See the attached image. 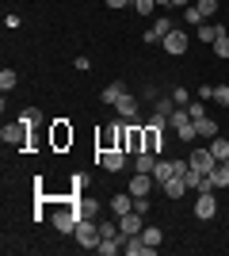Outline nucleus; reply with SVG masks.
Instances as JSON below:
<instances>
[{
	"mask_svg": "<svg viewBox=\"0 0 229 256\" xmlns=\"http://www.w3.org/2000/svg\"><path fill=\"white\" fill-rule=\"evenodd\" d=\"M0 138H4V146H15V150H31V126L23 122V118H15V122H4V130H0Z\"/></svg>",
	"mask_w": 229,
	"mask_h": 256,
	"instance_id": "nucleus-1",
	"label": "nucleus"
},
{
	"mask_svg": "<svg viewBox=\"0 0 229 256\" xmlns=\"http://www.w3.org/2000/svg\"><path fill=\"white\" fill-rule=\"evenodd\" d=\"M80 218H84V214H80L76 199H69V203H61V206L54 210V230H57V234H73Z\"/></svg>",
	"mask_w": 229,
	"mask_h": 256,
	"instance_id": "nucleus-2",
	"label": "nucleus"
},
{
	"mask_svg": "<svg viewBox=\"0 0 229 256\" xmlns=\"http://www.w3.org/2000/svg\"><path fill=\"white\" fill-rule=\"evenodd\" d=\"M73 237H76V245H80V248H92V252H96V245L103 241L96 218H80V222H76V230H73Z\"/></svg>",
	"mask_w": 229,
	"mask_h": 256,
	"instance_id": "nucleus-3",
	"label": "nucleus"
},
{
	"mask_svg": "<svg viewBox=\"0 0 229 256\" xmlns=\"http://www.w3.org/2000/svg\"><path fill=\"white\" fill-rule=\"evenodd\" d=\"M50 142H54V150H69L73 146V126H69L65 118H57L54 126H50Z\"/></svg>",
	"mask_w": 229,
	"mask_h": 256,
	"instance_id": "nucleus-4",
	"label": "nucleus"
},
{
	"mask_svg": "<svg viewBox=\"0 0 229 256\" xmlns=\"http://www.w3.org/2000/svg\"><path fill=\"white\" fill-rule=\"evenodd\" d=\"M218 214V199H214V192H199V203H195V218L199 222H210Z\"/></svg>",
	"mask_w": 229,
	"mask_h": 256,
	"instance_id": "nucleus-5",
	"label": "nucleus"
},
{
	"mask_svg": "<svg viewBox=\"0 0 229 256\" xmlns=\"http://www.w3.org/2000/svg\"><path fill=\"white\" fill-rule=\"evenodd\" d=\"M96 160L107 172H122L126 168V150H103V153H96Z\"/></svg>",
	"mask_w": 229,
	"mask_h": 256,
	"instance_id": "nucleus-6",
	"label": "nucleus"
},
{
	"mask_svg": "<svg viewBox=\"0 0 229 256\" xmlns=\"http://www.w3.org/2000/svg\"><path fill=\"white\" fill-rule=\"evenodd\" d=\"M164 54H172V58H180V54H184L187 50V31H176V27H172V31H168V34H164Z\"/></svg>",
	"mask_w": 229,
	"mask_h": 256,
	"instance_id": "nucleus-7",
	"label": "nucleus"
},
{
	"mask_svg": "<svg viewBox=\"0 0 229 256\" xmlns=\"http://www.w3.org/2000/svg\"><path fill=\"white\" fill-rule=\"evenodd\" d=\"M153 184H157V180H153V172H134V176H130V195H134V199H138V195H149Z\"/></svg>",
	"mask_w": 229,
	"mask_h": 256,
	"instance_id": "nucleus-8",
	"label": "nucleus"
},
{
	"mask_svg": "<svg viewBox=\"0 0 229 256\" xmlns=\"http://www.w3.org/2000/svg\"><path fill=\"white\" fill-rule=\"evenodd\" d=\"M214 164H218V160H214V153H210V150H191V168H195V172L207 176Z\"/></svg>",
	"mask_w": 229,
	"mask_h": 256,
	"instance_id": "nucleus-9",
	"label": "nucleus"
},
{
	"mask_svg": "<svg viewBox=\"0 0 229 256\" xmlns=\"http://www.w3.org/2000/svg\"><path fill=\"white\" fill-rule=\"evenodd\" d=\"M119 230H122V237L142 234V214H138V210H130V214H119Z\"/></svg>",
	"mask_w": 229,
	"mask_h": 256,
	"instance_id": "nucleus-10",
	"label": "nucleus"
},
{
	"mask_svg": "<svg viewBox=\"0 0 229 256\" xmlns=\"http://www.w3.org/2000/svg\"><path fill=\"white\" fill-rule=\"evenodd\" d=\"M207 176H210V184H214V192H218V188H229V160H218Z\"/></svg>",
	"mask_w": 229,
	"mask_h": 256,
	"instance_id": "nucleus-11",
	"label": "nucleus"
},
{
	"mask_svg": "<svg viewBox=\"0 0 229 256\" xmlns=\"http://www.w3.org/2000/svg\"><path fill=\"white\" fill-rule=\"evenodd\" d=\"M161 188H164V195H168V199H184L187 180H184V176H168V180H164Z\"/></svg>",
	"mask_w": 229,
	"mask_h": 256,
	"instance_id": "nucleus-12",
	"label": "nucleus"
},
{
	"mask_svg": "<svg viewBox=\"0 0 229 256\" xmlns=\"http://www.w3.org/2000/svg\"><path fill=\"white\" fill-rule=\"evenodd\" d=\"M115 111H119L122 118H134V115H138V100H134L130 92H122V96H119V104H115Z\"/></svg>",
	"mask_w": 229,
	"mask_h": 256,
	"instance_id": "nucleus-13",
	"label": "nucleus"
},
{
	"mask_svg": "<svg viewBox=\"0 0 229 256\" xmlns=\"http://www.w3.org/2000/svg\"><path fill=\"white\" fill-rule=\"evenodd\" d=\"M122 92H126V84H122V80H111V84L103 88V92H99V100L115 107V104H119V96H122Z\"/></svg>",
	"mask_w": 229,
	"mask_h": 256,
	"instance_id": "nucleus-14",
	"label": "nucleus"
},
{
	"mask_svg": "<svg viewBox=\"0 0 229 256\" xmlns=\"http://www.w3.org/2000/svg\"><path fill=\"white\" fill-rule=\"evenodd\" d=\"M172 111H176V100H172V96H153V115L168 118Z\"/></svg>",
	"mask_w": 229,
	"mask_h": 256,
	"instance_id": "nucleus-15",
	"label": "nucleus"
},
{
	"mask_svg": "<svg viewBox=\"0 0 229 256\" xmlns=\"http://www.w3.org/2000/svg\"><path fill=\"white\" fill-rule=\"evenodd\" d=\"M111 210H115V214H130L134 210V195H126V192L111 195Z\"/></svg>",
	"mask_w": 229,
	"mask_h": 256,
	"instance_id": "nucleus-16",
	"label": "nucleus"
},
{
	"mask_svg": "<svg viewBox=\"0 0 229 256\" xmlns=\"http://www.w3.org/2000/svg\"><path fill=\"white\" fill-rule=\"evenodd\" d=\"M168 176H176V164H172V160H161V157H157V164H153V180L164 184Z\"/></svg>",
	"mask_w": 229,
	"mask_h": 256,
	"instance_id": "nucleus-17",
	"label": "nucleus"
},
{
	"mask_svg": "<svg viewBox=\"0 0 229 256\" xmlns=\"http://www.w3.org/2000/svg\"><path fill=\"white\" fill-rule=\"evenodd\" d=\"M195 130H199V138H218V122L214 118H195Z\"/></svg>",
	"mask_w": 229,
	"mask_h": 256,
	"instance_id": "nucleus-18",
	"label": "nucleus"
},
{
	"mask_svg": "<svg viewBox=\"0 0 229 256\" xmlns=\"http://www.w3.org/2000/svg\"><path fill=\"white\" fill-rule=\"evenodd\" d=\"M207 150L214 153V160H229V142L222 138V134H218V138H210V146H207Z\"/></svg>",
	"mask_w": 229,
	"mask_h": 256,
	"instance_id": "nucleus-19",
	"label": "nucleus"
},
{
	"mask_svg": "<svg viewBox=\"0 0 229 256\" xmlns=\"http://www.w3.org/2000/svg\"><path fill=\"white\" fill-rule=\"evenodd\" d=\"M161 226H142V241H145V245H149V248H161Z\"/></svg>",
	"mask_w": 229,
	"mask_h": 256,
	"instance_id": "nucleus-20",
	"label": "nucleus"
},
{
	"mask_svg": "<svg viewBox=\"0 0 229 256\" xmlns=\"http://www.w3.org/2000/svg\"><path fill=\"white\" fill-rule=\"evenodd\" d=\"M176 138H180V142H187V146H191V142L199 138V130H195V118H187L184 126H176Z\"/></svg>",
	"mask_w": 229,
	"mask_h": 256,
	"instance_id": "nucleus-21",
	"label": "nucleus"
},
{
	"mask_svg": "<svg viewBox=\"0 0 229 256\" xmlns=\"http://www.w3.org/2000/svg\"><path fill=\"white\" fill-rule=\"evenodd\" d=\"M222 31H226V27H218V23H203V27H199V38H203V42H210V46H214V38H218Z\"/></svg>",
	"mask_w": 229,
	"mask_h": 256,
	"instance_id": "nucleus-22",
	"label": "nucleus"
},
{
	"mask_svg": "<svg viewBox=\"0 0 229 256\" xmlns=\"http://www.w3.org/2000/svg\"><path fill=\"white\" fill-rule=\"evenodd\" d=\"M184 20H187V27H203V23H207V16H203L195 4H187V8H184Z\"/></svg>",
	"mask_w": 229,
	"mask_h": 256,
	"instance_id": "nucleus-23",
	"label": "nucleus"
},
{
	"mask_svg": "<svg viewBox=\"0 0 229 256\" xmlns=\"http://www.w3.org/2000/svg\"><path fill=\"white\" fill-rule=\"evenodd\" d=\"M153 164H157V153H138L134 157V168L138 172H153Z\"/></svg>",
	"mask_w": 229,
	"mask_h": 256,
	"instance_id": "nucleus-24",
	"label": "nucleus"
},
{
	"mask_svg": "<svg viewBox=\"0 0 229 256\" xmlns=\"http://www.w3.org/2000/svg\"><path fill=\"white\" fill-rule=\"evenodd\" d=\"M214 54H218V62H229V34L226 31L214 38Z\"/></svg>",
	"mask_w": 229,
	"mask_h": 256,
	"instance_id": "nucleus-25",
	"label": "nucleus"
},
{
	"mask_svg": "<svg viewBox=\"0 0 229 256\" xmlns=\"http://www.w3.org/2000/svg\"><path fill=\"white\" fill-rule=\"evenodd\" d=\"M187 115H191V118H207V100H191V104H187Z\"/></svg>",
	"mask_w": 229,
	"mask_h": 256,
	"instance_id": "nucleus-26",
	"label": "nucleus"
},
{
	"mask_svg": "<svg viewBox=\"0 0 229 256\" xmlns=\"http://www.w3.org/2000/svg\"><path fill=\"white\" fill-rule=\"evenodd\" d=\"M19 118L27 122V126H34V122H42V111H38V107H23V111H19Z\"/></svg>",
	"mask_w": 229,
	"mask_h": 256,
	"instance_id": "nucleus-27",
	"label": "nucleus"
},
{
	"mask_svg": "<svg viewBox=\"0 0 229 256\" xmlns=\"http://www.w3.org/2000/svg\"><path fill=\"white\" fill-rule=\"evenodd\" d=\"M15 80H19V73H15V69H4V73H0V88H4V92H11V88H15Z\"/></svg>",
	"mask_w": 229,
	"mask_h": 256,
	"instance_id": "nucleus-28",
	"label": "nucleus"
},
{
	"mask_svg": "<svg viewBox=\"0 0 229 256\" xmlns=\"http://www.w3.org/2000/svg\"><path fill=\"white\" fill-rule=\"evenodd\" d=\"M76 206H80V214H84V218H96V210H99L96 199H76Z\"/></svg>",
	"mask_w": 229,
	"mask_h": 256,
	"instance_id": "nucleus-29",
	"label": "nucleus"
},
{
	"mask_svg": "<svg viewBox=\"0 0 229 256\" xmlns=\"http://www.w3.org/2000/svg\"><path fill=\"white\" fill-rule=\"evenodd\" d=\"M195 8H199V12H203V16L210 20V16L218 12V0H195Z\"/></svg>",
	"mask_w": 229,
	"mask_h": 256,
	"instance_id": "nucleus-30",
	"label": "nucleus"
},
{
	"mask_svg": "<svg viewBox=\"0 0 229 256\" xmlns=\"http://www.w3.org/2000/svg\"><path fill=\"white\" fill-rule=\"evenodd\" d=\"M214 104L229 107V84H214Z\"/></svg>",
	"mask_w": 229,
	"mask_h": 256,
	"instance_id": "nucleus-31",
	"label": "nucleus"
},
{
	"mask_svg": "<svg viewBox=\"0 0 229 256\" xmlns=\"http://www.w3.org/2000/svg\"><path fill=\"white\" fill-rule=\"evenodd\" d=\"M153 8H157V0H134V12H138V16H153Z\"/></svg>",
	"mask_w": 229,
	"mask_h": 256,
	"instance_id": "nucleus-32",
	"label": "nucleus"
},
{
	"mask_svg": "<svg viewBox=\"0 0 229 256\" xmlns=\"http://www.w3.org/2000/svg\"><path fill=\"white\" fill-rule=\"evenodd\" d=\"M172 100H176V107H187L191 104V92L187 88H172Z\"/></svg>",
	"mask_w": 229,
	"mask_h": 256,
	"instance_id": "nucleus-33",
	"label": "nucleus"
},
{
	"mask_svg": "<svg viewBox=\"0 0 229 256\" xmlns=\"http://www.w3.org/2000/svg\"><path fill=\"white\" fill-rule=\"evenodd\" d=\"M99 234H103V237H119L122 230H119L115 222H103V218H99Z\"/></svg>",
	"mask_w": 229,
	"mask_h": 256,
	"instance_id": "nucleus-34",
	"label": "nucleus"
},
{
	"mask_svg": "<svg viewBox=\"0 0 229 256\" xmlns=\"http://www.w3.org/2000/svg\"><path fill=\"white\" fill-rule=\"evenodd\" d=\"M134 210H138V214H149V195H138V199H134Z\"/></svg>",
	"mask_w": 229,
	"mask_h": 256,
	"instance_id": "nucleus-35",
	"label": "nucleus"
},
{
	"mask_svg": "<svg viewBox=\"0 0 229 256\" xmlns=\"http://www.w3.org/2000/svg\"><path fill=\"white\" fill-rule=\"evenodd\" d=\"M142 38H145V42H149V46H157V42H164V38H161V31H157V27H149V31H145V34H142Z\"/></svg>",
	"mask_w": 229,
	"mask_h": 256,
	"instance_id": "nucleus-36",
	"label": "nucleus"
},
{
	"mask_svg": "<svg viewBox=\"0 0 229 256\" xmlns=\"http://www.w3.org/2000/svg\"><path fill=\"white\" fill-rule=\"evenodd\" d=\"M195 96H199V100H214V84H203Z\"/></svg>",
	"mask_w": 229,
	"mask_h": 256,
	"instance_id": "nucleus-37",
	"label": "nucleus"
},
{
	"mask_svg": "<svg viewBox=\"0 0 229 256\" xmlns=\"http://www.w3.org/2000/svg\"><path fill=\"white\" fill-rule=\"evenodd\" d=\"M103 4H107V8H115V12H119V8H126L130 0H103Z\"/></svg>",
	"mask_w": 229,
	"mask_h": 256,
	"instance_id": "nucleus-38",
	"label": "nucleus"
},
{
	"mask_svg": "<svg viewBox=\"0 0 229 256\" xmlns=\"http://www.w3.org/2000/svg\"><path fill=\"white\" fill-rule=\"evenodd\" d=\"M172 4H180V8H187V4H191V0H172Z\"/></svg>",
	"mask_w": 229,
	"mask_h": 256,
	"instance_id": "nucleus-39",
	"label": "nucleus"
},
{
	"mask_svg": "<svg viewBox=\"0 0 229 256\" xmlns=\"http://www.w3.org/2000/svg\"><path fill=\"white\" fill-rule=\"evenodd\" d=\"M157 4H161V8H168V4H172V0H157Z\"/></svg>",
	"mask_w": 229,
	"mask_h": 256,
	"instance_id": "nucleus-40",
	"label": "nucleus"
}]
</instances>
